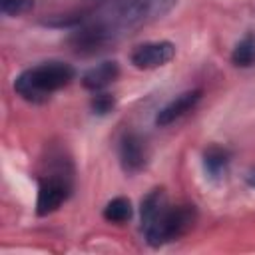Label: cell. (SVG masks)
<instances>
[{"instance_id":"9c48e42d","label":"cell","mask_w":255,"mask_h":255,"mask_svg":"<svg viewBox=\"0 0 255 255\" xmlns=\"http://www.w3.org/2000/svg\"><path fill=\"white\" fill-rule=\"evenodd\" d=\"M120 76V66L116 60H106L96 64L94 68H90L84 76H82V86L90 92H102L108 86H112Z\"/></svg>"},{"instance_id":"ba28073f","label":"cell","mask_w":255,"mask_h":255,"mask_svg":"<svg viewBox=\"0 0 255 255\" xmlns=\"http://www.w3.org/2000/svg\"><path fill=\"white\" fill-rule=\"evenodd\" d=\"M201 96H203V92L197 90V88H195V90H185V92L177 94L173 100H169V102L155 114V126H159V128L171 126L173 122H177L179 118H183L187 112H191V110L199 104Z\"/></svg>"},{"instance_id":"5b68a950","label":"cell","mask_w":255,"mask_h":255,"mask_svg":"<svg viewBox=\"0 0 255 255\" xmlns=\"http://www.w3.org/2000/svg\"><path fill=\"white\" fill-rule=\"evenodd\" d=\"M114 36L116 30L110 20H96L72 34V46L78 54H96L100 50H106V46L114 42Z\"/></svg>"},{"instance_id":"5bb4252c","label":"cell","mask_w":255,"mask_h":255,"mask_svg":"<svg viewBox=\"0 0 255 255\" xmlns=\"http://www.w3.org/2000/svg\"><path fill=\"white\" fill-rule=\"evenodd\" d=\"M34 0H0V12L4 16H20L32 10Z\"/></svg>"},{"instance_id":"6da1fadb","label":"cell","mask_w":255,"mask_h":255,"mask_svg":"<svg viewBox=\"0 0 255 255\" xmlns=\"http://www.w3.org/2000/svg\"><path fill=\"white\" fill-rule=\"evenodd\" d=\"M139 219L145 243L151 247H161L181 239L193 229L197 221V209L191 203L171 205L165 191L155 187L141 199Z\"/></svg>"},{"instance_id":"9a60e30c","label":"cell","mask_w":255,"mask_h":255,"mask_svg":"<svg viewBox=\"0 0 255 255\" xmlns=\"http://www.w3.org/2000/svg\"><path fill=\"white\" fill-rule=\"evenodd\" d=\"M245 181H247V185L255 187V167H251V169L245 173Z\"/></svg>"},{"instance_id":"8fae6325","label":"cell","mask_w":255,"mask_h":255,"mask_svg":"<svg viewBox=\"0 0 255 255\" xmlns=\"http://www.w3.org/2000/svg\"><path fill=\"white\" fill-rule=\"evenodd\" d=\"M104 219L110 221V223H126L131 219L133 215V207H131V201L128 197H114L106 203L104 211H102Z\"/></svg>"},{"instance_id":"8992f818","label":"cell","mask_w":255,"mask_h":255,"mask_svg":"<svg viewBox=\"0 0 255 255\" xmlns=\"http://www.w3.org/2000/svg\"><path fill=\"white\" fill-rule=\"evenodd\" d=\"M118 157H120V165L128 175H135L141 169H145L147 159H149V151H147V143L145 139L137 133V131H126L120 137V145H118Z\"/></svg>"},{"instance_id":"7c38bea8","label":"cell","mask_w":255,"mask_h":255,"mask_svg":"<svg viewBox=\"0 0 255 255\" xmlns=\"http://www.w3.org/2000/svg\"><path fill=\"white\" fill-rule=\"evenodd\" d=\"M231 62L239 68H251L255 64V36L253 34L243 36L235 44L231 52Z\"/></svg>"},{"instance_id":"4fadbf2b","label":"cell","mask_w":255,"mask_h":255,"mask_svg":"<svg viewBox=\"0 0 255 255\" xmlns=\"http://www.w3.org/2000/svg\"><path fill=\"white\" fill-rule=\"evenodd\" d=\"M114 108H116V98H114L112 94H108L106 90L94 92V98H92V112H94V114L106 116V114H110Z\"/></svg>"},{"instance_id":"3957f363","label":"cell","mask_w":255,"mask_h":255,"mask_svg":"<svg viewBox=\"0 0 255 255\" xmlns=\"http://www.w3.org/2000/svg\"><path fill=\"white\" fill-rule=\"evenodd\" d=\"M72 193V167L68 159L50 157L48 171L38 179V197H36V213L50 215L62 207V203Z\"/></svg>"},{"instance_id":"30bf717a","label":"cell","mask_w":255,"mask_h":255,"mask_svg":"<svg viewBox=\"0 0 255 255\" xmlns=\"http://www.w3.org/2000/svg\"><path fill=\"white\" fill-rule=\"evenodd\" d=\"M229 163H231V153L221 145H209L203 151V169L211 179L225 177Z\"/></svg>"},{"instance_id":"277c9868","label":"cell","mask_w":255,"mask_h":255,"mask_svg":"<svg viewBox=\"0 0 255 255\" xmlns=\"http://www.w3.org/2000/svg\"><path fill=\"white\" fill-rule=\"evenodd\" d=\"M175 2L177 0H122L110 24L114 26L116 32L137 30L165 16L175 6Z\"/></svg>"},{"instance_id":"7a4b0ae2","label":"cell","mask_w":255,"mask_h":255,"mask_svg":"<svg viewBox=\"0 0 255 255\" xmlns=\"http://www.w3.org/2000/svg\"><path fill=\"white\" fill-rule=\"evenodd\" d=\"M74 80L76 70L72 64L62 60H48L20 72L14 80V92L30 104H44L52 98V94L70 86Z\"/></svg>"},{"instance_id":"52a82bcc","label":"cell","mask_w":255,"mask_h":255,"mask_svg":"<svg viewBox=\"0 0 255 255\" xmlns=\"http://www.w3.org/2000/svg\"><path fill=\"white\" fill-rule=\"evenodd\" d=\"M173 56H175V44L169 40H157L135 46L129 60L137 70H153L171 62Z\"/></svg>"}]
</instances>
